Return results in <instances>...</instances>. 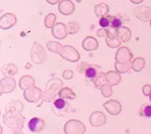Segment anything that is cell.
I'll return each instance as SVG.
<instances>
[{"label": "cell", "mask_w": 151, "mask_h": 134, "mask_svg": "<svg viewBox=\"0 0 151 134\" xmlns=\"http://www.w3.org/2000/svg\"><path fill=\"white\" fill-rule=\"evenodd\" d=\"M62 86L63 82L57 78L48 81L45 86V92L43 93L42 99L47 102H52L53 100H55V96L58 94V91L60 90Z\"/></svg>", "instance_id": "1"}, {"label": "cell", "mask_w": 151, "mask_h": 134, "mask_svg": "<svg viewBox=\"0 0 151 134\" xmlns=\"http://www.w3.org/2000/svg\"><path fill=\"white\" fill-rule=\"evenodd\" d=\"M4 123L6 124L7 127L14 131H18L22 128L23 122H24V117L20 114H10L5 113L3 118Z\"/></svg>", "instance_id": "2"}, {"label": "cell", "mask_w": 151, "mask_h": 134, "mask_svg": "<svg viewBox=\"0 0 151 134\" xmlns=\"http://www.w3.org/2000/svg\"><path fill=\"white\" fill-rule=\"evenodd\" d=\"M64 131L65 134H84L86 131V127L81 121L72 119L65 122Z\"/></svg>", "instance_id": "3"}, {"label": "cell", "mask_w": 151, "mask_h": 134, "mask_svg": "<svg viewBox=\"0 0 151 134\" xmlns=\"http://www.w3.org/2000/svg\"><path fill=\"white\" fill-rule=\"evenodd\" d=\"M30 58L32 62L36 65H40L47 61V53L45 48L38 43H35L31 48Z\"/></svg>", "instance_id": "4"}, {"label": "cell", "mask_w": 151, "mask_h": 134, "mask_svg": "<svg viewBox=\"0 0 151 134\" xmlns=\"http://www.w3.org/2000/svg\"><path fill=\"white\" fill-rule=\"evenodd\" d=\"M52 111L57 116L64 117L65 114H68L70 112V105L67 100L60 97L58 99H55V102H53Z\"/></svg>", "instance_id": "5"}, {"label": "cell", "mask_w": 151, "mask_h": 134, "mask_svg": "<svg viewBox=\"0 0 151 134\" xmlns=\"http://www.w3.org/2000/svg\"><path fill=\"white\" fill-rule=\"evenodd\" d=\"M60 55L64 60L69 61V62L76 63L80 60L79 52L74 47H70V45H64Z\"/></svg>", "instance_id": "6"}, {"label": "cell", "mask_w": 151, "mask_h": 134, "mask_svg": "<svg viewBox=\"0 0 151 134\" xmlns=\"http://www.w3.org/2000/svg\"><path fill=\"white\" fill-rule=\"evenodd\" d=\"M134 15L140 21L143 22H150L151 20V7L148 6H138L133 10Z\"/></svg>", "instance_id": "7"}, {"label": "cell", "mask_w": 151, "mask_h": 134, "mask_svg": "<svg viewBox=\"0 0 151 134\" xmlns=\"http://www.w3.org/2000/svg\"><path fill=\"white\" fill-rule=\"evenodd\" d=\"M24 98L26 99V101L31 102V103H36L38 100H41L43 96V93L41 92L40 88L31 87L28 88L24 91Z\"/></svg>", "instance_id": "8"}, {"label": "cell", "mask_w": 151, "mask_h": 134, "mask_svg": "<svg viewBox=\"0 0 151 134\" xmlns=\"http://www.w3.org/2000/svg\"><path fill=\"white\" fill-rule=\"evenodd\" d=\"M133 58L132 53L130 52L128 48L126 47H121L118 48L115 55L116 62L120 63V64H126V63H129Z\"/></svg>", "instance_id": "9"}, {"label": "cell", "mask_w": 151, "mask_h": 134, "mask_svg": "<svg viewBox=\"0 0 151 134\" xmlns=\"http://www.w3.org/2000/svg\"><path fill=\"white\" fill-rule=\"evenodd\" d=\"M16 22H17V19L12 13H5L0 17V27L4 30L13 27Z\"/></svg>", "instance_id": "10"}, {"label": "cell", "mask_w": 151, "mask_h": 134, "mask_svg": "<svg viewBox=\"0 0 151 134\" xmlns=\"http://www.w3.org/2000/svg\"><path fill=\"white\" fill-rule=\"evenodd\" d=\"M52 35L55 36L58 40H64L67 37V35H69V31H68V27L63 22H58L53 25L52 28Z\"/></svg>", "instance_id": "11"}, {"label": "cell", "mask_w": 151, "mask_h": 134, "mask_svg": "<svg viewBox=\"0 0 151 134\" xmlns=\"http://www.w3.org/2000/svg\"><path fill=\"white\" fill-rule=\"evenodd\" d=\"M1 94L10 93L15 89V80L12 77H5L1 80Z\"/></svg>", "instance_id": "12"}, {"label": "cell", "mask_w": 151, "mask_h": 134, "mask_svg": "<svg viewBox=\"0 0 151 134\" xmlns=\"http://www.w3.org/2000/svg\"><path fill=\"white\" fill-rule=\"evenodd\" d=\"M105 122H106V117L100 111L93 112L90 116V123L94 127H101L104 125Z\"/></svg>", "instance_id": "13"}, {"label": "cell", "mask_w": 151, "mask_h": 134, "mask_svg": "<svg viewBox=\"0 0 151 134\" xmlns=\"http://www.w3.org/2000/svg\"><path fill=\"white\" fill-rule=\"evenodd\" d=\"M45 121L40 118H35L30 119L28 122V129L33 133H40L45 129Z\"/></svg>", "instance_id": "14"}, {"label": "cell", "mask_w": 151, "mask_h": 134, "mask_svg": "<svg viewBox=\"0 0 151 134\" xmlns=\"http://www.w3.org/2000/svg\"><path fill=\"white\" fill-rule=\"evenodd\" d=\"M58 10L63 15H70L75 11V5L70 0H60L58 3Z\"/></svg>", "instance_id": "15"}, {"label": "cell", "mask_w": 151, "mask_h": 134, "mask_svg": "<svg viewBox=\"0 0 151 134\" xmlns=\"http://www.w3.org/2000/svg\"><path fill=\"white\" fill-rule=\"evenodd\" d=\"M104 108L112 115H117L122 110L121 104L118 101H116V100H109L108 102L104 103Z\"/></svg>", "instance_id": "16"}, {"label": "cell", "mask_w": 151, "mask_h": 134, "mask_svg": "<svg viewBox=\"0 0 151 134\" xmlns=\"http://www.w3.org/2000/svg\"><path fill=\"white\" fill-rule=\"evenodd\" d=\"M82 47L87 52H93L98 48V40L93 36H87L83 40Z\"/></svg>", "instance_id": "17"}, {"label": "cell", "mask_w": 151, "mask_h": 134, "mask_svg": "<svg viewBox=\"0 0 151 134\" xmlns=\"http://www.w3.org/2000/svg\"><path fill=\"white\" fill-rule=\"evenodd\" d=\"M106 81L107 84L110 86H116L121 81V76L118 72H114V71H109L106 74Z\"/></svg>", "instance_id": "18"}, {"label": "cell", "mask_w": 151, "mask_h": 134, "mask_svg": "<svg viewBox=\"0 0 151 134\" xmlns=\"http://www.w3.org/2000/svg\"><path fill=\"white\" fill-rule=\"evenodd\" d=\"M23 105L21 102L19 101H13L10 102L9 104H7L6 106V113L10 114H20L22 112Z\"/></svg>", "instance_id": "19"}, {"label": "cell", "mask_w": 151, "mask_h": 134, "mask_svg": "<svg viewBox=\"0 0 151 134\" xmlns=\"http://www.w3.org/2000/svg\"><path fill=\"white\" fill-rule=\"evenodd\" d=\"M101 72V68L96 65H90L88 69L85 72V77L89 80H94L95 78L98 76V74Z\"/></svg>", "instance_id": "20"}, {"label": "cell", "mask_w": 151, "mask_h": 134, "mask_svg": "<svg viewBox=\"0 0 151 134\" xmlns=\"http://www.w3.org/2000/svg\"><path fill=\"white\" fill-rule=\"evenodd\" d=\"M94 11L95 14L98 16L99 18L107 16L109 13V6L106 3H99L97 5H95L94 7Z\"/></svg>", "instance_id": "21"}, {"label": "cell", "mask_w": 151, "mask_h": 134, "mask_svg": "<svg viewBox=\"0 0 151 134\" xmlns=\"http://www.w3.org/2000/svg\"><path fill=\"white\" fill-rule=\"evenodd\" d=\"M117 35H118L121 41L127 43V41L130 40V38H131V30L128 27H126V26H121L120 28H118Z\"/></svg>", "instance_id": "22"}, {"label": "cell", "mask_w": 151, "mask_h": 134, "mask_svg": "<svg viewBox=\"0 0 151 134\" xmlns=\"http://www.w3.org/2000/svg\"><path fill=\"white\" fill-rule=\"evenodd\" d=\"M1 72L4 76L6 77H12L17 73V68H16L15 65H12V64H6L3 65L1 68Z\"/></svg>", "instance_id": "23"}, {"label": "cell", "mask_w": 151, "mask_h": 134, "mask_svg": "<svg viewBox=\"0 0 151 134\" xmlns=\"http://www.w3.org/2000/svg\"><path fill=\"white\" fill-rule=\"evenodd\" d=\"M33 85H35V80L30 76H24L19 81V87H20V89L24 90V91L26 89H28V88L33 87Z\"/></svg>", "instance_id": "24"}, {"label": "cell", "mask_w": 151, "mask_h": 134, "mask_svg": "<svg viewBox=\"0 0 151 134\" xmlns=\"http://www.w3.org/2000/svg\"><path fill=\"white\" fill-rule=\"evenodd\" d=\"M58 95L60 98H64L65 100H74L76 98V94L70 88H63V89H60L58 91Z\"/></svg>", "instance_id": "25"}, {"label": "cell", "mask_w": 151, "mask_h": 134, "mask_svg": "<svg viewBox=\"0 0 151 134\" xmlns=\"http://www.w3.org/2000/svg\"><path fill=\"white\" fill-rule=\"evenodd\" d=\"M93 81H94L95 87L98 88V89H101V88L103 87L104 85H106V84H107V81H106V74H104V73L100 72L99 74H98V76L95 78Z\"/></svg>", "instance_id": "26"}, {"label": "cell", "mask_w": 151, "mask_h": 134, "mask_svg": "<svg viewBox=\"0 0 151 134\" xmlns=\"http://www.w3.org/2000/svg\"><path fill=\"white\" fill-rule=\"evenodd\" d=\"M131 64H132L131 69H133V71H135V72H140L145 66V60L143 58H136Z\"/></svg>", "instance_id": "27"}, {"label": "cell", "mask_w": 151, "mask_h": 134, "mask_svg": "<svg viewBox=\"0 0 151 134\" xmlns=\"http://www.w3.org/2000/svg\"><path fill=\"white\" fill-rule=\"evenodd\" d=\"M47 48L50 52L55 53H60L62 52L63 45L62 43H58V41H48L47 43Z\"/></svg>", "instance_id": "28"}, {"label": "cell", "mask_w": 151, "mask_h": 134, "mask_svg": "<svg viewBox=\"0 0 151 134\" xmlns=\"http://www.w3.org/2000/svg\"><path fill=\"white\" fill-rule=\"evenodd\" d=\"M121 43H122V41H121L118 35L114 36V37H106V45L112 48H119L121 45Z\"/></svg>", "instance_id": "29"}, {"label": "cell", "mask_w": 151, "mask_h": 134, "mask_svg": "<svg viewBox=\"0 0 151 134\" xmlns=\"http://www.w3.org/2000/svg\"><path fill=\"white\" fill-rule=\"evenodd\" d=\"M132 67V64L130 62L126 63V64H120V63H115V70L119 74H123V73H127Z\"/></svg>", "instance_id": "30"}, {"label": "cell", "mask_w": 151, "mask_h": 134, "mask_svg": "<svg viewBox=\"0 0 151 134\" xmlns=\"http://www.w3.org/2000/svg\"><path fill=\"white\" fill-rule=\"evenodd\" d=\"M57 21V16L53 13H50L45 18V26L47 28H52Z\"/></svg>", "instance_id": "31"}, {"label": "cell", "mask_w": 151, "mask_h": 134, "mask_svg": "<svg viewBox=\"0 0 151 134\" xmlns=\"http://www.w3.org/2000/svg\"><path fill=\"white\" fill-rule=\"evenodd\" d=\"M139 115L145 118H151V105L149 104H144L140 107Z\"/></svg>", "instance_id": "32"}, {"label": "cell", "mask_w": 151, "mask_h": 134, "mask_svg": "<svg viewBox=\"0 0 151 134\" xmlns=\"http://www.w3.org/2000/svg\"><path fill=\"white\" fill-rule=\"evenodd\" d=\"M67 27L68 31H69V35H75V33H77L80 30V24L76 22V21H70L67 24Z\"/></svg>", "instance_id": "33"}, {"label": "cell", "mask_w": 151, "mask_h": 134, "mask_svg": "<svg viewBox=\"0 0 151 134\" xmlns=\"http://www.w3.org/2000/svg\"><path fill=\"white\" fill-rule=\"evenodd\" d=\"M112 17L113 16H110V15H107V16H104V17H101L99 19V24L101 27L103 28H107L111 25V21H112Z\"/></svg>", "instance_id": "34"}, {"label": "cell", "mask_w": 151, "mask_h": 134, "mask_svg": "<svg viewBox=\"0 0 151 134\" xmlns=\"http://www.w3.org/2000/svg\"><path fill=\"white\" fill-rule=\"evenodd\" d=\"M122 24H123V21L120 17H118V16H113V17H112L111 25H110L112 27L118 29V28H120L121 26H123Z\"/></svg>", "instance_id": "35"}, {"label": "cell", "mask_w": 151, "mask_h": 134, "mask_svg": "<svg viewBox=\"0 0 151 134\" xmlns=\"http://www.w3.org/2000/svg\"><path fill=\"white\" fill-rule=\"evenodd\" d=\"M101 92H102V95L104 97H110L112 95V89H111V86L108 84L104 85L103 87L101 88Z\"/></svg>", "instance_id": "36"}, {"label": "cell", "mask_w": 151, "mask_h": 134, "mask_svg": "<svg viewBox=\"0 0 151 134\" xmlns=\"http://www.w3.org/2000/svg\"><path fill=\"white\" fill-rule=\"evenodd\" d=\"M106 31H107V36H106V37H114V36L118 35H117V32H118V29L112 27V26L107 27Z\"/></svg>", "instance_id": "37"}, {"label": "cell", "mask_w": 151, "mask_h": 134, "mask_svg": "<svg viewBox=\"0 0 151 134\" xmlns=\"http://www.w3.org/2000/svg\"><path fill=\"white\" fill-rule=\"evenodd\" d=\"M63 77H64V79L65 80H70L74 78V72H73L72 70H65L64 71V73H63Z\"/></svg>", "instance_id": "38"}, {"label": "cell", "mask_w": 151, "mask_h": 134, "mask_svg": "<svg viewBox=\"0 0 151 134\" xmlns=\"http://www.w3.org/2000/svg\"><path fill=\"white\" fill-rule=\"evenodd\" d=\"M142 92L145 96H150V94H151V86L150 85H145V86H143Z\"/></svg>", "instance_id": "39"}, {"label": "cell", "mask_w": 151, "mask_h": 134, "mask_svg": "<svg viewBox=\"0 0 151 134\" xmlns=\"http://www.w3.org/2000/svg\"><path fill=\"white\" fill-rule=\"evenodd\" d=\"M89 64H87V63H82L81 65L78 67V71H79L80 73H84L85 74V72H86V70L88 69V67H89Z\"/></svg>", "instance_id": "40"}, {"label": "cell", "mask_w": 151, "mask_h": 134, "mask_svg": "<svg viewBox=\"0 0 151 134\" xmlns=\"http://www.w3.org/2000/svg\"><path fill=\"white\" fill-rule=\"evenodd\" d=\"M97 35H98L99 37H105V36H107L106 28L101 27L100 29H98V30H97Z\"/></svg>", "instance_id": "41"}, {"label": "cell", "mask_w": 151, "mask_h": 134, "mask_svg": "<svg viewBox=\"0 0 151 134\" xmlns=\"http://www.w3.org/2000/svg\"><path fill=\"white\" fill-rule=\"evenodd\" d=\"M47 2L48 4H50V5H55L57 3H60V0H47Z\"/></svg>", "instance_id": "42"}, {"label": "cell", "mask_w": 151, "mask_h": 134, "mask_svg": "<svg viewBox=\"0 0 151 134\" xmlns=\"http://www.w3.org/2000/svg\"><path fill=\"white\" fill-rule=\"evenodd\" d=\"M133 4H141L144 0H130Z\"/></svg>", "instance_id": "43"}, {"label": "cell", "mask_w": 151, "mask_h": 134, "mask_svg": "<svg viewBox=\"0 0 151 134\" xmlns=\"http://www.w3.org/2000/svg\"><path fill=\"white\" fill-rule=\"evenodd\" d=\"M30 68H31V65H30V64H27V65H26V68H25V69H30Z\"/></svg>", "instance_id": "44"}, {"label": "cell", "mask_w": 151, "mask_h": 134, "mask_svg": "<svg viewBox=\"0 0 151 134\" xmlns=\"http://www.w3.org/2000/svg\"><path fill=\"white\" fill-rule=\"evenodd\" d=\"M76 1H77V2H78V3H80V2H81V1H82V0H76Z\"/></svg>", "instance_id": "45"}, {"label": "cell", "mask_w": 151, "mask_h": 134, "mask_svg": "<svg viewBox=\"0 0 151 134\" xmlns=\"http://www.w3.org/2000/svg\"><path fill=\"white\" fill-rule=\"evenodd\" d=\"M149 97H150V101H151V94H150V96H149Z\"/></svg>", "instance_id": "46"}, {"label": "cell", "mask_w": 151, "mask_h": 134, "mask_svg": "<svg viewBox=\"0 0 151 134\" xmlns=\"http://www.w3.org/2000/svg\"><path fill=\"white\" fill-rule=\"evenodd\" d=\"M150 26H151V20H150Z\"/></svg>", "instance_id": "47"}]
</instances>
